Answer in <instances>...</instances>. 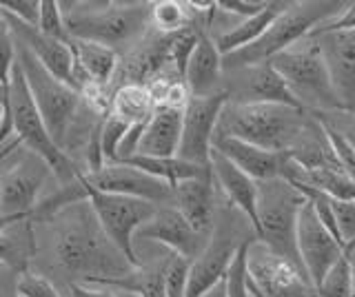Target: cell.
I'll use <instances>...</instances> for the list:
<instances>
[{
    "label": "cell",
    "mask_w": 355,
    "mask_h": 297,
    "mask_svg": "<svg viewBox=\"0 0 355 297\" xmlns=\"http://www.w3.org/2000/svg\"><path fill=\"white\" fill-rule=\"evenodd\" d=\"M55 217L53 251L60 267L78 275L83 284L96 280L122 278L138 269L111 244V240L100 228L98 219L85 200L60 208Z\"/></svg>",
    "instance_id": "obj_1"
},
{
    "label": "cell",
    "mask_w": 355,
    "mask_h": 297,
    "mask_svg": "<svg viewBox=\"0 0 355 297\" xmlns=\"http://www.w3.org/2000/svg\"><path fill=\"white\" fill-rule=\"evenodd\" d=\"M16 62L22 75H25L33 105H36L42 123L47 127V134L53 140V145L60 151H64L67 156H71V149L76 145H83V151H85L92 138H85L80 134V127L83 129H94V127L83 125L80 111L85 109V102H83L80 91L60 82L58 78H53V75L44 69L25 47H20L18 42H16Z\"/></svg>",
    "instance_id": "obj_2"
},
{
    "label": "cell",
    "mask_w": 355,
    "mask_h": 297,
    "mask_svg": "<svg viewBox=\"0 0 355 297\" xmlns=\"http://www.w3.org/2000/svg\"><path fill=\"white\" fill-rule=\"evenodd\" d=\"M309 120L311 114L300 107L227 102L220 114L216 136L238 138L266 151L286 153L302 136Z\"/></svg>",
    "instance_id": "obj_3"
},
{
    "label": "cell",
    "mask_w": 355,
    "mask_h": 297,
    "mask_svg": "<svg viewBox=\"0 0 355 297\" xmlns=\"http://www.w3.org/2000/svg\"><path fill=\"white\" fill-rule=\"evenodd\" d=\"M69 40H87L118 51L138 42L149 27L151 3H60Z\"/></svg>",
    "instance_id": "obj_4"
},
{
    "label": "cell",
    "mask_w": 355,
    "mask_h": 297,
    "mask_svg": "<svg viewBox=\"0 0 355 297\" xmlns=\"http://www.w3.org/2000/svg\"><path fill=\"white\" fill-rule=\"evenodd\" d=\"M347 3H336V0H313V3H286L273 23L266 27L264 34L249 47H242L238 51L222 56V69H242L262 64L275 58L277 53L293 47L295 42L304 40L315 27L329 23L344 9Z\"/></svg>",
    "instance_id": "obj_5"
},
{
    "label": "cell",
    "mask_w": 355,
    "mask_h": 297,
    "mask_svg": "<svg viewBox=\"0 0 355 297\" xmlns=\"http://www.w3.org/2000/svg\"><path fill=\"white\" fill-rule=\"evenodd\" d=\"M269 64L284 80L286 89L291 91L293 100L302 111L313 116L342 111L313 36H306L293 47L277 53Z\"/></svg>",
    "instance_id": "obj_6"
},
{
    "label": "cell",
    "mask_w": 355,
    "mask_h": 297,
    "mask_svg": "<svg viewBox=\"0 0 355 297\" xmlns=\"http://www.w3.org/2000/svg\"><path fill=\"white\" fill-rule=\"evenodd\" d=\"M7 98L11 109V136L20 142V147H25L47 164L51 175H55L62 186L76 182L78 175L83 173L80 164L53 145V140L47 134V127H44L38 109L33 105V98L18 62H14V67H11Z\"/></svg>",
    "instance_id": "obj_7"
},
{
    "label": "cell",
    "mask_w": 355,
    "mask_h": 297,
    "mask_svg": "<svg viewBox=\"0 0 355 297\" xmlns=\"http://www.w3.org/2000/svg\"><path fill=\"white\" fill-rule=\"evenodd\" d=\"M306 195L282 178L258 182V228L255 237L280 258L302 269L295 249V226Z\"/></svg>",
    "instance_id": "obj_8"
},
{
    "label": "cell",
    "mask_w": 355,
    "mask_h": 297,
    "mask_svg": "<svg viewBox=\"0 0 355 297\" xmlns=\"http://www.w3.org/2000/svg\"><path fill=\"white\" fill-rule=\"evenodd\" d=\"M78 182L83 186L85 202L92 206L100 228L105 231V235L111 240V244H114L133 267H140V258L136 253V244H133V235H136V231L155 213L158 206L142 202V200H133V197H125V195L96 191L80 180V175H78Z\"/></svg>",
    "instance_id": "obj_9"
},
{
    "label": "cell",
    "mask_w": 355,
    "mask_h": 297,
    "mask_svg": "<svg viewBox=\"0 0 355 297\" xmlns=\"http://www.w3.org/2000/svg\"><path fill=\"white\" fill-rule=\"evenodd\" d=\"M247 284L253 297H318L304 271L260 240L249 242L247 246Z\"/></svg>",
    "instance_id": "obj_10"
},
{
    "label": "cell",
    "mask_w": 355,
    "mask_h": 297,
    "mask_svg": "<svg viewBox=\"0 0 355 297\" xmlns=\"http://www.w3.org/2000/svg\"><path fill=\"white\" fill-rule=\"evenodd\" d=\"M251 240H258L251 228L242 231L240 222H220L216 213V224L205 251L189 267L187 297H202L207 291L225 280L238 249Z\"/></svg>",
    "instance_id": "obj_11"
},
{
    "label": "cell",
    "mask_w": 355,
    "mask_h": 297,
    "mask_svg": "<svg viewBox=\"0 0 355 297\" xmlns=\"http://www.w3.org/2000/svg\"><path fill=\"white\" fill-rule=\"evenodd\" d=\"M80 180L96 191L133 197L153 206H173V186L125 162H109L94 173H80Z\"/></svg>",
    "instance_id": "obj_12"
},
{
    "label": "cell",
    "mask_w": 355,
    "mask_h": 297,
    "mask_svg": "<svg viewBox=\"0 0 355 297\" xmlns=\"http://www.w3.org/2000/svg\"><path fill=\"white\" fill-rule=\"evenodd\" d=\"M227 102L225 91L207 98H189L182 111V138L178 158L198 167H209L216 127Z\"/></svg>",
    "instance_id": "obj_13"
},
{
    "label": "cell",
    "mask_w": 355,
    "mask_h": 297,
    "mask_svg": "<svg viewBox=\"0 0 355 297\" xmlns=\"http://www.w3.org/2000/svg\"><path fill=\"white\" fill-rule=\"evenodd\" d=\"M295 249L302 264L306 280L313 284V289L324 278V273L344 255V246L333 237L329 231L320 224L313 213V206L306 200L300 208L297 226H295Z\"/></svg>",
    "instance_id": "obj_14"
},
{
    "label": "cell",
    "mask_w": 355,
    "mask_h": 297,
    "mask_svg": "<svg viewBox=\"0 0 355 297\" xmlns=\"http://www.w3.org/2000/svg\"><path fill=\"white\" fill-rule=\"evenodd\" d=\"M318 40L329 80L342 111L355 114V29L309 34Z\"/></svg>",
    "instance_id": "obj_15"
},
{
    "label": "cell",
    "mask_w": 355,
    "mask_h": 297,
    "mask_svg": "<svg viewBox=\"0 0 355 297\" xmlns=\"http://www.w3.org/2000/svg\"><path fill=\"white\" fill-rule=\"evenodd\" d=\"M229 82L222 84L229 102L236 105H288L297 107L284 80L269 62L225 71Z\"/></svg>",
    "instance_id": "obj_16"
},
{
    "label": "cell",
    "mask_w": 355,
    "mask_h": 297,
    "mask_svg": "<svg viewBox=\"0 0 355 297\" xmlns=\"http://www.w3.org/2000/svg\"><path fill=\"white\" fill-rule=\"evenodd\" d=\"M209 237L211 235H202L189 226V222L175 206H158L155 213L136 231L133 244H138V242H155L162 249L178 253V255L193 262L205 251Z\"/></svg>",
    "instance_id": "obj_17"
},
{
    "label": "cell",
    "mask_w": 355,
    "mask_h": 297,
    "mask_svg": "<svg viewBox=\"0 0 355 297\" xmlns=\"http://www.w3.org/2000/svg\"><path fill=\"white\" fill-rule=\"evenodd\" d=\"M47 173H51L49 167L33 153L0 173V213L31 217Z\"/></svg>",
    "instance_id": "obj_18"
},
{
    "label": "cell",
    "mask_w": 355,
    "mask_h": 297,
    "mask_svg": "<svg viewBox=\"0 0 355 297\" xmlns=\"http://www.w3.org/2000/svg\"><path fill=\"white\" fill-rule=\"evenodd\" d=\"M0 16H3L9 34L14 36V40L18 42L20 47H25L31 56L53 75V78H58L60 82L69 84L76 89V82H73V53H71V47H69V40L62 42V40L49 38V36H44L38 27L20 23V20L11 18V16H7L3 12H0Z\"/></svg>",
    "instance_id": "obj_19"
},
{
    "label": "cell",
    "mask_w": 355,
    "mask_h": 297,
    "mask_svg": "<svg viewBox=\"0 0 355 297\" xmlns=\"http://www.w3.org/2000/svg\"><path fill=\"white\" fill-rule=\"evenodd\" d=\"M209 169L214 184L222 191V195L227 197L229 204L236 208L240 215L247 217V222L251 224L253 233L258 228V182L251 180L247 173H242L238 167L220 156L218 151L211 149L209 158Z\"/></svg>",
    "instance_id": "obj_20"
},
{
    "label": "cell",
    "mask_w": 355,
    "mask_h": 297,
    "mask_svg": "<svg viewBox=\"0 0 355 297\" xmlns=\"http://www.w3.org/2000/svg\"><path fill=\"white\" fill-rule=\"evenodd\" d=\"M173 206L180 211V215L193 231L202 235H211L218 213L216 184L211 173L202 175V178L178 182L173 186Z\"/></svg>",
    "instance_id": "obj_21"
},
{
    "label": "cell",
    "mask_w": 355,
    "mask_h": 297,
    "mask_svg": "<svg viewBox=\"0 0 355 297\" xmlns=\"http://www.w3.org/2000/svg\"><path fill=\"white\" fill-rule=\"evenodd\" d=\"M182 82L191 98H207V96H216L220 91H225L222 89V84H225L222 53L218 51L214 38H211L207 31L200 34L191 56H189Z\"/></svg>",
    "instance_id": "obj_22"
},
{
    "label": "cell",
    "mask_w": 355,
    "mask_h": 297,
    "mask_svg": "<svg viewBox=\"0 0 355 297\" xmlns=\"http://www.w3.org/2000/svg\"><path fill=\"white\" fill-rule=\"evenodd\" d=\"M182 111L173 107H155L144 125L136 156L144 158H175L182 138Z\"/></svg>",
    "instance_id": "obj_23"
},
{
    "label": "cell",
    "mask_w": 355,
    "mask_h": 297,
    "mask_svg": "<svg viewBox=\"0 0 355 297\" xmlns=\"http://www.w3.org/2000/svg\"><path fill=\"white\" fill-rule=\"evenodd\" d=\"M214 151H218L220 156H225L233 167H238L242 173H247L255 182L280 178L284 153H273L255 145H249V142H244V140L225 138V136L214 138Z\"/></svg>",
    "instance_id": "obj_24"
},
{
    "label": "cell",
    "mask_w": 355,
    "mask_h": 297,
    "mask_svg": "<svg viewBox=\"0 0 355 297\" xmlns=\"http://www.w3.org/2000/svg\"><path fill=\"white\" fill-rule=\"evenodd\" d=\"M69 47L73 53L76 89L80 91L85 84H96L103 87V89H109L111 80L118 73L120 53L87 40H69Z\"/></svg>",
    "instance_id": "obj_25"
},
{
    "label": "cell",
    "mask_w": 355,
    "mask_h": 297,
    "mask_svg": "<svg viewBox=\"0 0 355 297\" xmlns=\"http://www.w3.org/2000/svg\"><path fill=\"white\" fill-rule=\"evenodd\" d=\"M284 7H286V3H269L260 14H255L251 18H242V20H238V23H233L227 31L214 36L218 51L222 53V56H229V53L238 51L242 47L253 45V42L264 34L266 27L273 23Z\"/></svg>",
    "instance_id": "obj_26"
},
{
    "label": "cell",
    "mask_w": 355,
    "mask_h": 297,
    "mask_svg": "<svg viewBox=\"0 0 355 297\" xmlns=\"http://www.w3.org/2000/svg\"><path fill=\"white\" fill-rule=\"evenodd\" d=\"M155 109L153 96L147 89V84H120L118 89L111 93L109 116L118 118L120 123L129 127H136L140 123H147Z\"/></svg>",
    "instance_id": "obj_27"
},
{
    "label": "cell",
    "mask_w": 355,
    "mask_h": 297,
    "mask_svg": "<svg viewBox=\"0 0 355 297\" xmlns=\"http://www.w3.org/2000/svg\"><path fill=\"white\" fill-rule=\"evenodd\" d=\"M36 255V235L31 217L0 233V264L20 273L29 271V262Z\"/></svg>",
    "instance_id": "obj_28"
},
{
    "label": "cell",
    "mask_w": 355,
    "mask_h": 297,
    "mask_svg": "<svg viewBox=\"0 0 355 297\" xmlns=\"http://www.w3.org/2000/svg\"><path fill=\"white\" fill-rule=\"evenodd\" d=\"M129 164V167H136L144 173L153 175V178L164 180L166 184L175 186L178 182L184 180H193V178H202V175H209L211 169L209 167H198V164L184 162L180 158H144V156H133L129 160H120Z\"/></svg>",
    "instance_id": "obj_29"
},
{
    "label": "cell",
    "mask_w": 355,
    "mask_h": 297,
    "mask_svg": "<svg viewBox=\"0 0 355 297\" xmlns=\"http://www.w3.org/2000/svg\"><path fill=\"white\" fill-rule=\"evenodd\" d=\"M315 293L318 297H351L353 278H351V264L347 255H342L324 273V278L315 286Z\"/></svg>",
    "instance_id": "obj_30"
},
{
    "label": "cell",
    "mask_w": 355,
    "mask_h": 297,
    "mask_svg": "<svg viewBox=\"0 0 355 297\" xmlns=\"http://www.w3.org/2000/svg\"><path fill=\"white\" fill-rule=\"evenodd\" d=\"M189 267H191V262L187 258L169 253L164 264V297H187Z\"/></svg>",
    "instance_id": "obj_31"
},
{
    "label": "cell",
    "mask_w": 355,
    "mask_h": 297,
    "mask_svg": "<svg viewBox=\"0 0 355 297\" xmlns=\"http://www.w3.org/2000/svg\"><path fill=\"white\" fill-rule=\"evenodd\" d=\"M247 246H249V242L238 249L236 258H233L231 267L227 271V278H225L227 297H251L249 284H247Z\"/></svg>",
    "instance_id": "obj_32"
},
{
    "label": "cell",
    "mask_w": 355,
    "mask_h": 297,
    "mask_svg": "<svg viewBox=\"0 0 355 297\" xmlns=\"http://www.w3.org/2000/svg\"><path fill=\"white\" fill-rule=\"evenodd\" d=\"M38 29L44 36L55 38L67 42V31H64V18L60 12V3L55 0H40V18H38Z\"/></svg>",
    "instance_id": "obj_33"
},
{
    "label": "cell",
    "mask_w": 355,
    "mask_h": 297,
    "mask_svg": "<svg viewBox=\"0 0 355 297\" xmlns=\"http://www.w3.org/2000/svg\"><path fill=\"white\" fill-rule=\"evenodd\" d=\"M318 120H320V118H318ZM320 123H322V120H320ZM322 125H324V123H322ZM324 131H327L329 145H331L333 156H336V162H338L340 171L355 184V149L338 134L336 129H331V127L324 125Z\"/></svg>",
    "instance_id": "obj_34"
},
{
    "label": "cell",
    "mask_w": 355,
    "mask_h": 297,
    "mask_svg": "<svg viewBox=\"0 0 355 297\" xmlns=\"http://www.w3.org/2000/svg\"><path fill=\"white\" fill-rule=\"evenodd\" d=\"M331 206L333 215H336L340 242L347 249L355 244V200H333L331 197Z\"/></svg>",
    "instance_id": "obj_35"
},
{
    "label": "cell",
    "mask_w": 355,
    "mask_h": 297,
    "mask_svg": "<svg viewBox=\"0 0 355 297\" xmlns=\"http://www.w3.org/2000/svg\"><path fill=\"white\" fill-rule=\"evenodd\" d=\"M16 295L18 297H62L47 278H42V275L33 271H25L18 275Z\"/></svg>",
    "instance_id": "obj_36"
},
{
    "label": "cell",
    "mask_w": 355,
    "mask_h": 297,
    "mask_svg": "<svg viewBox=\"0 0 355 297\" xmlns=\"http://www.w3.org/2000/svg\"><path fill=\"white\" fill-rule=\"evenodd\" d=\"M14 62H16V42L14 36L9 34L3 16H0V89H3V93L9 89V75Z\"/></svg>",
    "instance_id": "obj_37"
},
{
    "label": "cell",
    "mask_w": 355,
    "mask_h": 297,
    "mask_svg": "<svg viewBox=\"0 0 355 297\" xmlns=\"http://www.w3.org/2000/svg\"><path fill=\"white\" fill-rule=\"evenodd\" d=\"M0 12L20 20L25 25L38 27L40 0H0Z\"/></svg>",
    "instance_id": "obj_38"
},
{
    "label": "cell",
    "mask_w": 355,
    "mask_h": 297,
    "mask_svg": "<svg viewBox=\"0 0 355 297\" xmlns=\"http://www.w3.org/2000/svg\"><path fill=\"white\" fill-rule=\"evenodd\" d=\"M315 118H320L327 127L336 129L338 134L355 149V114L333 111V114H322V116H315Z\"/></svg>",
    "instance_id": "obj_39"
},
{
    "label": "cell",
    "mask_w": 355,
    "mask_h": 297,
    "mask_svg": "<svg viewBox=\"0 0 355 297\" xmlns=\"http://www.w3.org/2000/svg\"><path fill=\"white\" fill-rule=\"evenodd\" d=\"M216 5L222 14L236 16L238 20H242V18H251L255 14H260L269 3H266V0H260V3H253V0H222V3H216Z\"/></svg>",
    "instance_id": "obj_40"
},
{
    "label": "cell",
    "mask_w": 355,
    "mask_h": 297,
    "mask_svg": "<svg viewBox=\"0 0 355 297\" xmlns=\"http://www.w3.org/2000/svg\"><path fill=\"white\" fill-rule=\"evenodd\" d=\"M69 291H71V297H122L116 291L105 289V286H89L83 282H71Z\"/></svg>",
    "instance_id": "obj_41"
},
{
    "label": "cell",
    "mask_w": 355,
    "mask_h": 297,
    "mask_svg": "<svg viewBox=\"0 0 355 297\" xmlns=\"http://www.w3.org/2000/svg\"><path fill=\"white\" fill-rule=\"evenodd\" d=\"M22 219H29V217L27 215H5V213H0V233H5L7 228L22 222Z\"/></svg>",
    "instance_id": "obj_42"
},
{
    "label": "cell",
    "mask_w": 355,
    "mask_h": 297,
    "mask_svg": "<svg viewBox=\"0 0 355 297\" xmlns=\"http://www.w3.org/2000/svg\"><path fill=\"white\" fill-rule=\"evenodd\" d=\"M344 255L349 258V264H351V278H353V293H351V297H355V244L344 249Z\"/></svg>",
    "instance_id": "obj_43"
},
{
    "label": "cell",
    "mask_w": 355,
    "mask_h": 297,
    "mask_svg": "<svg viewBox=\"0 0 355 297\" xmlns=\"http://www.w3.org/2000/svg\"><path fill=\"white\" fill-rule=\"evenodd\" d=\"M202 297H227V286H225V280H222L220 284H216L211 291H207Z\"/></svg>",
    "instance_id": "obj_44"
}]
</instances>
